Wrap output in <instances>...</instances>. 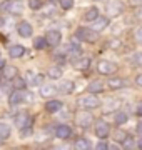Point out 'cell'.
Listing matches in <instances>:
<instances>
[{
	"label": "cell",
	"instance_id": "cell-1",
	"mask_svg": "<svg viewBox=\"0 0 142 150\" xmlns=\"http://www.w3.org/2000/svg\"><path fill=\"white\" fill-rule=\"evenodd\" d=\"M0 8H2V12H10L13 15H20L23 10V4L22 0H5Z\"/></svg>",
	"mask_w": 142,
	"mask_h": 150
},
{
	"label": "cell",
	"instance_id": "cell-2",
	"mask_svg": "<svg viewBox=\"0 0 142 150\" xmlns=\"http://www.w3.org/2000/svg\"><path fill=\"white\" fill-rule=\"evenodd\" d=\"M75 37L84 40V42H95L97 40V33L94 28H87V27H79L75 30Z\"/></svg>",
	"mask_w": 142,
	"mask_h": 150
},
{
	"label": "cell",
	"instance_id": "cell-3",
	"mask_svg": "<svg viewBox=\"0 0 142 150\" xmlns=\"http://www.w3.org/2000/svg\"><path fill=\"white\" fill-rule=\"evenodd\" d=\"M79 105L84 107L85 110H92V108L100 107V100L95 95H84L79 98Z\"/></svg>",
	"mask_w": 142,
	"mask_h": 150
},
{
	"label": "cell",
	"instance_id": "cell-4",
	"mask_svg": "<svg viewBox=\"0 0 142 150\" xmlns=\"http://www.w3.org/2000/svg\"><path fill=\"white\" fill-rule=\"evenodd\" d=\"M124 12V2L120 0H110L107 4V15L109 17H117Z\"/></svg>",
	"mask_w": 142,
	"mask_h": 150
},
{
	"label": "cell",
	"instance_id": "cell-5",
	"mask_svg": "<svg viewBox=\"0 0 142 150\" xmlns=\"http://www.w3.org/2000/svg\"><path fill=\"white\" fill-rule=\"evenodd\" d=\"M97 70L102 75H112L117 72V65L114 62H110V60H100L97 65Z\"/></svg>",
	"mask_w": 142,
	"mask_h": 150
},
{
	"label": "cell",
	"instance_id": "cell-6",
	"mask_svg": "<svg viewBox=\"0 0 142 150\" xmlns=\"http://www.w3.org/2000/svg\"><path fill=\"white\" fill-rule=\"evenodd\" d=\"M32 123H33V118L28 115V113H18L15 117V125L18 127V129L22 130V129H30L32 127Z\"/></svg>",
	"mask_w": 142,
	"mask_h": 150
},
{
	"label": "cell",
	"instance_id": "cell-7",
	"mask_svg": "<svg viewBox=\"0 0 142 150\" xmlns=\"http://www.w3.org/2000/svg\"><path fill=\"white\" fill-rule=\"evenodd\" d=\"M94 132H95V135H97L99 139H105V137L109 135V132H110L109 123H107V122H104V120H99V122H95Z\"/></svg>",
	"mask_w": 142,
	"mask_h": 150
},
{
	"label": "cell",
	"instance_id": "cell-8",
	"mask_svg": "<svg viewBox=\"0 0 142 150\" xmlns=\"http://www.w3.org/2000/svg\"><path fill=\"white\" fill-rule=\"evenodd\" d=\"M75 122H77V125H79V127H82V129H87L89 125L92 123V113H89V112H80L79 115H77Z\"/></svg>",
	"mask_w": 142,
	"mask_h": 150
},
{
	"label": "cell",
	"instance_id": "cell-9",
	"mask_svg": "<svg viewBox=\"0 0 142 150\" xmlns=\"http://www.w3.org/2000/svg\"><path fill=\"white\" fill-rule=\"evenodd\" d=\"M45 38H47V45L57 47L60 43V40H62V33H60L59 30H49V33L45 35Z\"/></svg>",
	"mask_w": 142,
	"mask_h": 150
},
{
	"label": "cell",
	"instance_id": "cell-10",
	"mask_svg": "<svg viewBox=\"0 0 142 150\" xmlns=\"http://www.w3.org/2000/svg\"><path fill=\"white\" fill-rule=\"evenodd\" d=\"M17 32H18L20 37L27 38V37H30V35L33 33V28H32V25H30L28 22H20L18 27H17Z\"/></svg>",
	"mask_w": 142,
	"mask_h": 150
},
{
	"label": "cell",
	"instance_id": "cell-11",
	"mask_svg": "<svg viewBox=\"0 0 142 150\" xmlns=\"http://www.w3.org/2000/svg\"><path fill=\"white\" fill-rule=\"evenodd\" d=\"M55 135H57L59 139L65 140V139H69V137L72 135V129L69 127V125H59V127L55 129Z\"/></svg>",
	"mask_w": 142,
	"mask_h": 150
},
{
	"label": "cell",
	"instance_id": "cell-12",
	"mask_svg": "<svg viewBox=\"0 0 142 150\" xmlns=\"http://www.w3.org/2000/svg\"><path fill=\"white\" fill-rule=\"evenodd\" d=\"M25 98V92L23 90H17L15 88V92H12L10 93V97H9V102L12 103V105H17V103H20Z\"/></svg>",
	"mask_w": 142,
	"mask_h": 150
},
{
	"label": "cell",
	"instance_id": "cell-13",
	"mask_svg": "<svg viewBox=\"0 0 142 150\" xmlns=\"http://www.w3.org/2000/svg\"><path fill=\"white\" fill-rule=\"evenodd\" d=\"M92 23H94V25H92L94 30H95V32H100V30H104V28L109 25V18H107V17H102V18H99V17H97V18H95Z\"/></svg>",
	"mask_w": 142,
	"mask_h": 150
},
{
	"label": "cell",
	"instance_id": "cell-14",
	"mask_svg": "<svg viewBox=\"0 0 142 150\" xmlns=\"http://www.w3.org/2000/svg\"><path fill=\"white\" fill-rule=\"evenodd\" d=\"M23 54H25V47H22V45H12L9 48V55H10L12 59H18Z\"/></svg>",
	"mask_w": 142,
	"mask_h": 150
},
{
	"label": "cell",
	"instance_id": "cell-15",
	"mask_svg": "<svg viewBox=\"0 0 142 150\" xmlns=\"http://www.w3.org/2000/svg\"><path fill=\"white\" fill-rule=\"evenodd\" d=\"M17 74H18V69L13 67V65H5L4 67V75H5V79H9V80H13L17 77Z\"/></svg>",
	"mask_w": 142,
	"mask_h": 150
},
{
	"label": "cell",
	"instance_id": "cell-16",
	"mask_svg": "<svg viewBox=\"0 0 142 150\" xmlns=\"http://www.w3.org/2000/svg\"><path fill=\"white\" fill-rule=\"evenodd\" d=\"M57 93V88L54 85H42L40 87V95L45 97V98H49V97H54Z\"/></svg>",
	"mask_w": 142,
	"mask_h": 150
},
{
	"label": "cell",
	"instance_id": "cell-17",
	"mask_svg": "<svg viewBox=\"0 0 142 150\" xmlns=\"http://www.w3.org/2000/svg\"><path fill=\"white\" fill-rule=\"evenodd\" d=\"M74 65H75V69H79V70H85V69L90 67V59H87V57L75 59V60H74Z\"/></svg>",
	"mask_w": 142,
	"mask_h": 150
},
{
	"label": "cell",
	"instance_id": "cell-18",
	"mask_svg": "<svg viewBox=\"0 0 142 150\" xmlns=\"http://www.w3.org/2000/svg\"><path fill=\"white\" fill-rule=\"evenodd\" d=\"M45 108H47L49 113H55V112H59L60 108H62V103H60L59 100H49L47 105H45Z\"/></svg>",
	"mask_w": 142,
	"mask_h": 150
},
{
	"label": "cell",
	"instance_id": "cell-19",
	"mask_svg": "<svg viewBox=\"0 0 142 150\" xmlns=\"http://www.w3.org/2000/svg\"><path fill=\"white\" fill-rule=\"evenodd\" d=\"M104 90V83L100 80H92L90 83H89V92L90 93H99V92Z\"/></svg>",
	"mask_w": 142,
	"mask_h": 150
},
{
	"label": "cell",
	"instance_id": "cell-20",
	"mask_svg": "<svg viewBox=\"0 0 142 150\" xmlns=\"http://www.w3.org/2000/svg\"><path fill=\"white\" fill-rule=\"evenodd\" d=\"M74 82H70V80H64L62 83L59 85V90L62 92V93H72L74 92Z\"/></svg>",
	"mask_w": 142,
	"mask_h": 150
},
{
	"label": "cell",
	"instance_id": "cell-21",
	"mask_svg": "<svg viewBox=\"0 0 142 150\" xmlns=\"http://www.w3.org/2000/svg\"><path fill=\"white\" fill-rule=\"evenodd\" d=\"M99 17V8L97 7H90L87 12H85V15H84V20L87 22H94L95 18Z\"/></svg>",
	"mask_w": 142,
	"mask_h": 150
},
{
	"label": "cell",
	"instance_id": "cell-22",
	"mask_svg": "<svg viewBox=\"0 0 142 150\" xmlns=\"http://www.w3.org/2000/svg\"><path fill=\"white\" fill-rule=\"evenodd\" d=\"M107 85H109V88H112V90H119L122 87H126V82L122 80V79H110V80L107 82Z\"/></svg>",
	"mask_w": 142,
	"mask_h": 150
},
{
	"label": "cell",
	"instance_id": "cell-23",
	"mask_svg": "<svg viewBox=\"0 0 142 150\" xmlns=\"http://www.w3.org/2000/svg\"><path fill=\"white\" fill-rule=\"evenodd\" d=\"M75 149H79V150H89V149H90V142H89L87 139H79V140H75Z\"/></svg>",
	"mask_w": 142,
	"mask_h": 150
},
{
	"label": "cell",
	"instance_id": "cell-24",
	"mask_svg": "<svg viewBox=\"0 0 142 150\" xmlns=\"http://www.w3.org/2000/svg\"><path fill=\"white\" fill-rule=\"evenodd\" d=\"M33 47L37 48V50H44L47 47V38L45 37H37L33 40Z\"/></svg>",
	"mask_w": 142,
	"mask_h": 150
},
{
	"label": "cell",
	"instance_id": "cell-25",
	"mask_svg": "<svg viewBox=\"0 0 142 150\" xmlns=\"http://www.w3.org/2000/svg\"><path fill=\"white\" fill-rule=\"evenodd\" d=\"M47 74H49L50 79H60L62 77V67H50Z\"/></svg>",
	"mask_w": 142,
	"mask_h": 150
},
{
	"label": "cell",
	"instance_id": "cell-26",
	"mask_svg": "<svg viewBox=\"0 0 142 150\" xmlns=\"http://www.w3.org/2000/svg\"><path fill=\"white\" fill-rule=\"evenodd\" d=\"M25 85H27V82L23 80L22 77H18V75H17L15 79H13V87H15L17 90H23Z\"/></svg>",
	"mask_w": 142,
	"mask_h": 150
},
{
	"label": "cell",
	"instance_id": "cell-27",
	"mask_svg": "<svg viewBox=\"0 0 142 150\" xmlns=\"http://www.w3.org/2000/svg\"><path fill=\"white\" fill-rule=\"evenodd\" d=\"M114 120H115V123H117V125L126 123V122H127V113H124V112H115Z\"/></svg>",
	"mask_w": 142,
	"mask_h": 150
},
{
	"label": "cell",
	"instance_id": "cell-28",
	"mask_svg": "<svg viewBox=\"0 0 142 150\" xmlns=\"http://www.w3.org/2000/svg\"><path fill=\"white\" fill-rule=\"evenodd\" d=\"M0 137H2V139L10 137V127H9L7 123H0Z\"/></svg>",
	"mask_w": 142,
	"mask_h": 150
},
{
	"label": "cell",
	"instance_id": "cell-29",
	"mask_svg": "<svg viewBox=\"0 0 142 150\" xmlns=\"http://www.w3.org/2000/svg\"><path fill=\"white\" fill-rule=\"evenodd\" d=\"M126 139H127V134L124 132V130H115V134H114V140H115V142L122 144Z\"/></svg>",
	"mask_w": 142,
	"mask_h": 150
},
{
	"label": "cell",
	"instance_id": "cell-30",
	"mask_svg": "<svg viewBox=\"0 0 142 150\" xmlns=\"http://www.w3.org/2000/svg\"><path fill=\"white\" fill-rule=\"evenodd\" d=\"M28 7L32 10H38V8H42V0H28Z\"/></svg>",
	"mask_w": 142,
	"mask_h": 150
},
{
	"label": "cell",
	"instance_id": "cell-31",
	"mask_svg": "<svg viewBox=\"0 0 142 150\" xmlns=\"http://www.w3.org/2000/svg\"><path fill=\"white\" fill-rule=\"evenodd\" d=\"M60 7L64 10H70L72 7H74V0H60Z\"/></svg>",
	"mask_w": 142,
	"mask_h": 150
},
{
	"label": "cell",
	"instance_id": "cell-32",
	"mask_svg": "<svg viewBox=\"0 0 142 150\" xmlns=\"http://www.w3.org/2000/svg\"><path fill=\"white\" fill-rule=\"evenodd\" d=\"M122 145H124V149H131V147H134V142H132V137H129L127 135V139L122 142Z\"/></svg>",
	"mask_w": 142,
	"mask_h": 150
},
{
	"label": "cell",
	"instance_id": "cell-33",
	"mask_svg": "<svg viewBox=\"0 0 142 150\" xmlns=\"http://www.w3.org/2000/svg\"><path fill=\"white\" fill-rule=\"evenodd\" d=\"M136 38H137V42L142 43V27H139L136 30Z\"/></svg>",
	"mask_w": 142,
	"mask_h": 150
},
{
	"label": "cell",
	"instance_id": "cell-34",
	"mask_svg": "<svg viewBox=\"0 0 142 150\" xmlns=\"http://www.w3.org/2000/svg\"><path fill=\"white\" fill-rule=\"evenodd\" d=\"M129 5H131V7H141L142 5V0H129Z\"/></svg>",
	"mask_w": 142,
	"mask_h": 150
},
{
	"label": "cell",
	"instance_id": "cell-35",
	"mask_svg": "<svg viewBox=\"0 0 142 150\" xmlns=\"http://www.w3.org/2000/svg\"><path fill=\"white\" fill-rule=\"evenodd\" d=\"M136 113L139 115V117H142V100L139 103H137V108H136Z\"/></svg>",
	"mask_w": 142,
	"mask_h": 150
},
{
	"label": "cell",
	"instance_id": "cell-36",
	"mask_svg": "<svg viewBox=\"0 0 142 150\" xmlns=\"http://www.w3.org/2000/svg\"><path fill=\"white\" fill-rule=\"evenodd\" d=\"M136 85H137V87H141V88H142V74H141V75H137V77H136Z\"/></svg>",
	"mask_w": 142,
	"mask_h": 150
},
{
	"label": "cell",
	"instance_id": "cell-37",
	"mask_svg": "<svg viewBox=\"0 0 142 150\" xmlns=\"http://www.w3.org/2000/svg\"><path fill=\"white\" fill-rule=\"evenodd\" d=\"M134 60H136L137 65H142V54H137L136 57H134Z\"/></svg>",
	"mask_w": 142,
	"mask_h": 150
},
{
	"label": "cell",
	"instance_id": "cell-38",
	"mask_svg": "<svg viewBox=\"0 0 142 150\" xmlns=\"http://www.w3.org/2000/svg\"><path fill=\"white\" fill-rule=\"evenodd\" d=\"M107 149V144L105 142H100V144H97V150H105Z\"/></svg>",
	"mask_w": 142,
	"mask_h": 150
},
{
	"label": "cell",
	"instance_id": "cell-39",
	"mask_svg": "<svg viewBox=\"0 0 142 150\" xmlns=\"http://www.w3.org/2000/svg\"><path fill=\"white\" fill-rule=\"evenodd\" d=\"M137 132L142 135V123H139V125H137Z\"/></svg>",
	"mask_w": 142,
	"mask_h": 150
},
{
	"label": "cell",
	"instance_id": "cell-40",
	"mask_svg": "<svg viewBox=\"0 0 142 150\" xmlns=\"http://www.w3.org/2000/svg\"><path fill=\"white\" fill-rule=\"evenodd\" d=\"M4 67H5V60L0 59V69H4Z\"/></svg>",
	"mask_w": 142,
	"mask_h": 150
},
{
	"label": "cell",
	"instance_id": "cell-41",
	"mask_svg": "<svg viewBox=\"0 0 142 150\" xmlns=\"http://www.w3.org/2000/svg\"><path fill=\"white\" fill-rule=\"evenodd\" d=\"M137 147H139V149H142V139L139 140V142H137Z\"/></svg>",
	"mask_w": 142,
	"mask_h": 150
},
{
	"label": "cell",
	"instance_id": "cell-42",
	"mask_svg": "<svg viewBox=\"0 0 142 150\" xmlns=\"http://www.w3.org/2000/svg\"><path fill=\"white\" fill-rule=\"evenodd\" d=\"M0 142H2V137H0Z\"/></svg>",
	"mask_w": 142,
	"mask_h": 150
},
{
	"label": "cell",
	"instance_id": "cell-43",
	"mask_svg": "<svg viewBox=\"0 0 142 150\" xmlns=\"http://www.w3.org/2000/svg\"><path fill=\"white\" fill-rule=\"evenodd\" d=\"M50 2H54V0H50Z\"/></svg>",
	"mask_w": 142,
	"mask_h": 150
}]
</instances>
